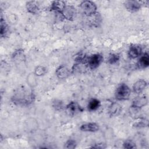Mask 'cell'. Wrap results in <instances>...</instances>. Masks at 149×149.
I'll return each mask as SVG.
<instances>
[{
  "instance_id": "1",
  "label": "cell",
  "mask_w": 149,
  "mask_h": 149,
  "mask_svg": "<svg viewBox=\"0 0 149 149\" xmlns=\"http://www.w3.org/2000/svg\"><path fill=\"white\" fill-rule=\"evenodd\" d=\"M35 100V95L32 91L22 87L17 88L11 98L12 102L17 106H27L33 103Z\"/></svg>"
},
{
  "instance_id": "2",
  "label": "cell",
  "mask_w": 149,
  "mask_h": 149,
  "mask_svg": "<svg viewBox=\"0 0 149 149\" xmlns=\"http://www.w3.org/2000/svg\"><path fill=\"white\" fill-rule=\"evenodd\" d=\"M131 94L130 87L125 83L120 84L116 89L115 97L118 101H125L129 99Z\"/></svg>"
},
{
  "instance_id": "3",
  "label": "cell",
  "mask_w": 149,
  "mask_h": 149,
  "mask_svg": "<svg viewBox=\"0 0 149 149\" xmlns=\"http://www.w3.org/2000/svg\"><path fill=\"white\" fill-rule=\"evenodd\" d=\"M80 8L82 12L87 17L97 13V6L95 3L91 1H83L80 4Z\"/></svg>"
},
{
  "instance_id": "4",
  "label": "cell",
  "mask_w": 149,
  "mask_h": 149,
  "mask_svg": "<svg viewBox=\"0 0 149 149\" xmlns=\"http://www.w3.org/2000/svg\"><path fill=\"white\" fill-rule=\"evenodd\" d=\"M103 62V56L100 54H94L88 56L87 64L89 69L94 70L100 66Z\"/></svg>"
},
{
  "instance_id": "5",
  "label": "cell",
  "mask_w": 149,
  "mask_h": 149,
  "mask_svg": "<svg viewBox=\"0 0 149 149\" xmlns=\"http://www.w3.org/2000/svg\"><path fill=\"white\" fill-rule=\"evenodd\" d=\"M77 14V9L72 5H66L61 15L63 19L69 21H73L76 18Z\"/></svg>"
},
{
  "instance_id": "6",
  "label": "cell",
  "mask_w": 149,
  "mask_h": 149,
  "mask_svg": "<svg viewBox=\"0 0 149 149\" xmlns=\"http://www.w3.org/2000/svg\"><path fill=\"white\" fill-rule=\"evenodd\" d=\"M65 109L68 114L70 116H74L83 111L81 107L76 101L70 102L66 105Z\"/></svg>"
},
{
  "instance_id": "7",
  "label": "cell",
  "mask_w": 149,
  "mask_h": 149,
  "mask_svg": "<svg viewBox=\"0 0 149 149\" xmlns=\"http://www.w3.org/2000/svg\"><path fill=\"white\" fill-rule=\"evenodd\" d=\"M72 74V70L67 66L61 65L55 70V74L59 79L68 78Z\"/></svg>"
},
{
  "instance_id": "8",
  "label": "cell",
  "mask_w": 149,
  "mask_h": 149,
  "mask_svg": "<svg viewBox=\"0 0 149 149\" xmlns=\"http://www.w3.org/2000/svg\"><path fill=\"white\" fill-rule=\"evenodd\" d=\"M148 104V99L146 95H140L136 97L132 101L131 108L139 109L145 107Z\"/></svg>"
},
{
  "instance_id": "9",
  "label": "cell",
  "mask_w": 149,
  "mask_h": 149,
  "mask_svg": "<svg viewBox=\"0 0 149 149\" xmlns=\"http://www.w3.org/2000/svg\"><path fill=\"white\" fill-rule=\"evenodd\" d=\"M88 69L87 62L77 61L73 64L71 70L72 73H84Z\"/></svg>"
},
{
  "instance_id": "10",
  "label": "cell",
  "mask_w": 149,
  "mask_h": 149,
  "mask_svg": "<svg viewBox=\"0 0 149 149\" xmlns=\"http://www.w3.org/2000/svg\"><path fill=\"white\" fill-rule=\"evenodd\" d=\"M122 111V107L120 104L116 102H112L108 108V113L110 117H116Z\"/></svg>"
},
{
  "instance_id": "11",
  "label": "cell",
  "mask_w": 149,
  "mask_h": 149,
  "mask_svg": "<svg viewBox=\"0 0 149 149\" xmlns=\"http://www.w3.org/2000/svg\"><path fill=\"white\" fill-rule=\"evenodd\" d=\"M123 4L126 10L131 13H134L139 11L142 5L140 2L135 0L126 1Z\"/></svg>"
},
{
  "instance_id": "12",
  "label": "cell",
  "mask_w": 149,
  "mask_h": 149,
  "mask_svg": "<svg viewBox=\"0 0 149 149\" xmlns=\"http://www.w3.org/2000/svg\"><path fill=\"white\" fill-rule=\"evenodd\" d=\"M143 54V49L139 45H132L129 47L127 52L128 57L130 59H134L140 57Z\"/></svg>"
},
{
  "instance_id": "13",
  "label": "cell",
  "mask_w": 149,
  "mask_h": 149,
  "mask_svg": "<svg viewBox=\"0 0 149 149\" xmlns=\"http://www.w3.org/2000/svg\"><path fill=\"white\" fill-rule=\"evenodd\" d=\"M147 86V82L145 80L143 79H139L133 84L132 87L133 91L137 94H140L144 91Z\"/></svg>"
},
{
  "instance_id": "14",
  "label": "cell",
  "mask_w": 149,
  "mask_h": 149,
  "mask_svg": "<svg viewBox=\"0 0 149 149\" xmlns=\"http://www.w3.org/2000/svg\"><path fill=\"white\" fill-rule=\"evenodd\" d=\"M79 129L84 132H96L100 130V126L95 122H88L82 124Z\"/></svg>"
},
{
  "instance_id": "15",
  "label": "cell",
  "mask_w": 149,
  "mask_h": 149,
  "mask_svg": "<svg viewBox=\"0 0 149 149\" xmlns=\"http://www.w3.org/2000/svg\"><path fill=\"white\" fill-rule=\"evenodd\" d=\"M66 5L65 2L63 1H54L51 5L50 10L61 15Z\"/></svg>"
},
{
  "instance_id": "16",
  "label": "cell",
  "mask_w": 149,
  "mask_h": 149,
  "mask_svg": "<svg viewBox=\"0 0 149 149\" xmlns=\"http://www.w3.org/2000/svg\"><path fill=\"white\" fill-rule=\"evenodd\" d=\"M136 66L139 69H144L148 67L149 66V55L148 52H145L142 54L136 64Z\"/></svg>"
},
{
  "instance_id": "17",
  "label": "cell",
  "mask_w": 149,
  "mask_h": 149,
  "mask_svg": "<svg viewBox=\"0 0 149 149\" xmlns=\"http://www.w3.org/2000/svg\"><path fill=\"white\" fill-rule=\"evenodd\" d=\"M26 8L27 12L31 15H37L40 12L38 2L35 1H29L26 2Z\"/></svg>"
},
{
  "instance_id": "18",
  "label": "cell",
  "mask_w": 149,
  "mask_h": 149,
  "mask_svg": "<svg viewBox=\"0 0 149 149\" xmlns=\"http://www.w3.org/2000/svg\"><path fill=\"white\" fill-rule=\"evenodd\" d=\"M12 59L15 62L17 63H20L24 61L26 58L24 50L22 49H17L15 51L12 55Z\"/></svg>"
},
{
  "instance_id": "19",
  "label": "cell",
  "mask_w": 149,
  "mask_h": 149,
  "mask_svg": "<svg viewBox=\"0 0 149 149\" xmlns=\"http://www.w3.org/2000/svg\"><path fill=\"white\" fill-rule=\"evenodd\" d=\"M9 31V27L8 24V23L6 22L5 20L3 18L2 16H1V30H0V34H1V37L2 38L3 37H6Z\"/></svg>"
},
{
  "instance_id": "20",
  "label": "cell",
  "mask_w": 149,
  "mask_h": 149,
  "mask_svg": "<svg viewBox=\"0 0 149 149\" xmlns=\"http://www.w3.org/2000/svg\"><path fill=\"white\" fill-rule=\"evenodd\" d=\"M101 106V102L97 98H91L88 102L87 109L90 111H95Z\"/></svg>"
},
{
  "instance_id": "21",
  "label": "cell",
  "mask_w": 149,
  "mask_h": 149,
  "mask_svg": "<svg viewBox=\"0 0 149 149\" xmlns=\"http://www.w3.org/2000/svg\"><path fill=\"white\" fill-rule=\"evenodd\" d=\"M148 125V120L145 118H139L137 120H136L132 126L133 127L135 128H144L146 127H147Z\"/></svg>"
},
{
  "instance_id": "22",
  "label": "cell",
  "mask_w": 149,
  "mask_h": 149,
  "mask_svg": "<svg viewBox=\"0 0 149 149\" xmlns=\"http://www.w3.org/2000/svg\"><path fill=\"white\" fill-rule=\"evenodd\" d=\"M47 72V68L42 65L37 66L34 69V74L37 76H44L46 74Z\"/></svg>"
},
{
  "instance_id": "23",
  "label": "cell",
  "mask_w": 149,
  "mask_h": 149,
  "mask_svg": "<svg viewBox=\"0 0 149 149\" xmlns=\"http://www.w3.org/2000/svg\"><path fill=\"white\" fill-rule=\"evenodd\" d=\"M52 107L56 111H62L65 108L64 103L60 100H55L52 104Z\"/></svg>"
},
{
  "instance_id": "24",
  "label": "cell",
  "mask_w": 149,
  "mask_h": 149,
  "mask_svg": "<svg viewBox=\"0 0 149 149\" xmlns=\"http://www.w3.org/2000/svg\"><path fill=\"white\" fill-rule=\"evenodd\" d=\"M120 59V55L118 54L112 53L111 54L108 58V63L110 65H113L116 63Z\"/></svg>"
},
{
  "instance_id": "25",
  "label": "cell",
  "mask_w": 149,
  "mask_h": 149,
  "mask_svg": "<svg viewBox=\"0 0 149 149\" xmlns=\"http://www.w3.org/2000/svg\"><path fill=\"white\" fill-rule=\"evenodd\" d=\"M76 146H77V143L74 140L69 139L65 143L64 148H68V149H73L76 147Z\"/></svg>"
},
{
  "instance_id": "26",
  "label": "cell",
  "mask_w": 149,
  "mask_h": 149,
  "mask_svg": "<svg viewBox=\"0 0 149 149\" xmlns=\"http://www.w3.org/2000/svg\"><path fill=\"white\" fill-rule=\"evenodd\" d=\"M123 147L126 149H133L136 148V144L130 140H126L123 143Z\"/></svg>"
},
{
  "instance_id": "27",
  "label": "cell",
  "mask_w": 149,
  "mask_h": 149,
  "mask_svg": "<svg viewBox=\"0 0 149 149\" xmlns=\"http://www.w3.org/2000/svg\"><path fill=\"white\" fill-rule=\"evenodd\" d=\"M91 148L103 149V148H106V146H105V144H104L102 143H96V144H94V146H91Z\"/></svg>"
}]
</instances>
